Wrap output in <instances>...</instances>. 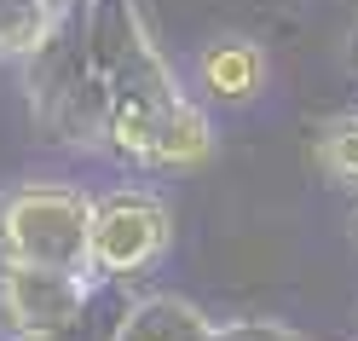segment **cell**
<instances>
[{
	"label": "cell",
	"mask_w": 358,
	"mask_h": 341,
	"mask_svg": "<svg viewBox=\"0 0 358 341\" xmlns=\"http://www.w3.org/2000/svg\"><path fill=\"white\" fill-rule=\"evenodd\" d=\"M87 47L104 87V151L139 168H196L208 162L214 133L203 104L185 93L145 24L139 0H81Z\"/></svg>",
	"instance_id": "cell-1"
},
{
	"label": "cell",
	"mask_w": 358,
	"mask_h": 341,
	"mask_svg": "<svg viewBox=\"0 0 358 341\" xmlns=\"http://www.w3.org/2000/svg\"><path fill=\"white\" fill-rule=\"evenodd\" d=\"M24 81H29V110H35V122L47 127V139L81 145V151H104V87H99L93 47H87L81 0L64 6L52 35L24 58Z\"/></svg>",
	"instance_id": "cell-2"
},
{
	"label": "cell",
	"mask_w": 358,
	"mask_h": 341,
	"mask_svg": "<svg viewBox=\"0 0 358 341\" xmlns=\"http://www.w3.org/2000/svg\"><path fill=\"white\" fill-rule=\"evenodd\" d=\"M87 232H93V197L64 179H29L0 197V266L35 272H87Z\"/></svg>",
	"instance_id": "cell-3"
},
{
	"label": "cell",
	"mask_w": 358,
	"mask_h": 341,
	"mask_svg": "<svg viewBox=\"0 0 358 341\" xmlns=\"http://www.w3.org/2000/svg\"><path fill=\"white\" fill-rule=\"evenodd\" d=\"M173 214L156 191H110L93 202V232H87V272L93 284H127L168 255Z\"/></svg>",
	"instance_id": "cell-4"
},
{
	"label": "cell",
	"mask_w": 358,
	"mask_h": 341,
	"mask_svg": "<svg viewBox=\"0 0 358 341\" xmlns=\"http://www.w3.org/2000/svg\"><path fill=\"white\" fill-rule=\"evenodd\" d=\"M99 284L81 272H35V266H0V330L6 341H41L70 330L93 307Z\"/></svg>",
	"instance_id": "cell-5"
},
{
	"label": "cell",
	"mask_w": 358,
	"mask_h": 341,
	"mask_svg": "<svg viewBox=\"0 0 358 341\" xmlns=\"http://www.w3.org/2000/svg\"><path fill=\"white\" fill-rule=\"evenodd\" d=\"M214 330L220 324L196 301H185L173 289H150V295L122 301L110 341H214Z\"/></svg>",
	"instance_id": "cell-6"
},
{
	"label": "cell",
	"mask_w": 358,
	"mask_h": 341,
	"mask_svg": "<svg viewBox=\"0 0 358 341\" xmlns=\"http://www.w3.org/2000/svg\"><path fill=\"white\" fill-rule=\"evenodd\" d=\"M196 81H203V93L220 99V104L260 99V87H266V53H260V41H249V35H214L203 47V58H196Z\"/></svg>",
	"instance_id": "cell-7"
},
{
	"label": "cell",
	"mask_w": 358,
	"mask_h": 341,
	"mask_svg": "<svg viewBox=\"0 0 358 341\" xmlns=\"http://www.w3.org/2000/svg\"><path fill=\"white\" fill-rule=\"evenodd\" d=\"M58 18H64V6H52V0H0V58L24 64L52 35Z\"/></svg>",
	"instance_id": "cell-8"
},
{
	"label": "cell",
	"mask_w": 358,
	"mask_h": 341,
	"mask_svg": "<svg viewBox=\"0 0 358 341\" xmlns=\"http://www.w3.org/2000/svg\"><path fill=\"white\" fill-rule=\"evenodd\" d=\"M318 162L329 179H341V186H358V116H341L318 133Z\"/></svg>",
	"instance_id": "cell-9"
},
{
	"label": "cell",
	"mask_w": 358,
	"mask_h": 341,
	"mask_svg": "<svg viewBox=\"0 0 358 341\" xmlns=\"http://www.w3.org/2000/svg\"><path fill=\"white\" fill-rule=\"evenodd\" d=\"M116 312H122V301L110 295V284H99V295H93V307H87L70 330H58V335H41V341H110V330H116Z\"/></svg>",
	"instance_id": "cell-10"
},
{
	"label": "cell",
	"mask_w": 358,
	"mask_h": 341,
	"mask_svg": "<svg viewBox=\"0 0 358 341\" xmlns=\"http://www.w3.org/2000/svg\"><path fill=\"white\" fill-rule=\"evenodd\" d=\"M214 341H312V335L278 324V318H237V324H220Z\"/></svg>",
	"instance_id": "cell-11"
},
{
	"label": "cell",
	"mask_w": 358,
	"mask_h": 341,
	"mask_svg": "<svg viewBox=\"0 0 358 341\" xmlns=\"http://www.w3.org/2000/svg\"><path fill=\"white\" fill-rule=\"evenodd\" d=\"M347 232H352V243H358V209H352V220H347Z\"/></svg>",
	"instance_id": "cell-12"
},
{
	"label": "cell",
	"mask_w": 358,
	"mask_h": 341,
	"mask_svg": "<svg viewBox=\"0 0 358 341\" xmlns=\"http://www.w3.org/2000/svg\"><path fill=\"white\" fill-rule=\"evenodd\" d=\"M52 6H70V0H52Z\"/></svg>",
	"instance_id": "cell-13"
}]
</instances>
